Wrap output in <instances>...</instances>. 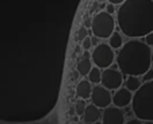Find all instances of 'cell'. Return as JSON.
I'll use <instances>...</instances> for the list:
<instances>
[{"label":"cell","instance_id":"obj_1","mask_svg":"<svg viewBox=\"0 0 153 124\" xmlns=\"http://www.w3.org/2000/svg\"><path fill=\"white\" fill-rule=\"evenodd\" d=\"M121 32L137 39L153 32V0H125L117 14Z\"/></svg>","mask_w":153,"mask_h":124},{"label":"cell","instance_id":"obj_13","mask_svg":"<svg viewBox=\"0 0 153 124\" xmlns=\"http://www.w3.org/2000/svg\"><path fill=\"white\" fill-rule=\"evenodd\" d=\"M141 80L137 76H127L126 80H125V88L129 89L131 93H134L140 87H141Z\"/></svg>","mask_w":153,"mask_h":124},{"label":"cell","instance_id":"obj_3","mask_svg":"<svg viewBox=\"0 0 153 124\" xmlns=\"http://www.w3.org/2000/svg\"><path fill=\"white\" fill-rule=\"evenodd\" d=\"M131 109L137 119L153 121V80L146 81L133 93Z\"/></svg>","mask_w":153,"mask_h":124},{"label":"cell","instance_id":"obj_10","mask_svg":"<svg viewBox=\"0 0 153 124\" xmlns=\"http://www.w3.org/2000/svg\"><path fill=\"white\" fill-rule=\"evenodd\" d=\"M83 119H84V123L85 124H92L94 121L100 120L102 119L100 108H98L96 105H94V104L87 105L85 109H84V113H83Z\"/></svg>","mask_w":153,"mask_h":124},{"label":"cell","instance_id":"obj_8","mask_svg":"<svg viewBox=\"0 0 153 124\" xmlns=\"http://www.w3.org/2000/svg\"><path fill=\"white\" fill-rule=\"evenodd\" d=\"M103 112H102V123L103 124H125L126 119H125V113L122 111V108L118 107H108L103 108Z\"/></svg>","mask_w":153,"mask_h":124},{"label":"cell","instance_id":"obj_12","mask_svg":"<svg viewBox=\"0 0 153 124\" xmlns=\"http://www.w3.org/2000/svg\"><path fill=\"white\" fill-rule=\"evenodd\" d=\"M92 66H94V64H92V61H91V58H90V53L85 51L83 54V58L79 61L76 69H77V73L80 76H87Z\"/></svg>","mask_w":153,"mask_h":124},{"label":"cell","instance_id":"obj_18","mask_svg":"<svg viewBox=\"0 0 153 124\" xmlns=\"http://www.w3.org/2000/svg\"><path fill=\"white\" fill-rule=\"evenodd\" d=\"M91 47H92V39H91L90 37L84 38V39L81 40V49H83L84 51H90Z\"/></svg>","mask_w":153,"mask_h":124},{"label":"cell","instance_id":"obj_6","mask_svg":"<svg viewBox=\"0 0 153 124\" xmlns=\"http://www.w3.org/2000/svg\"><path fill=\"white\" fill-rule=\"evenodd\" d=\"M123 84V74L118 68H106L102 70V78H100V85H103L106 89L108 90H115L122 87Z\"/></svg>","mask_w":153,"mask_h":124},{"label":"cell","instance_id":"obj_19","mask_svg":"<svg viewBox=\"0 0 153 124\" xmlns=\"http://www.w3.org/2000/svg\"><path fill=\"white\" fill-rule=\"evenodd\" d=\"M141 77H142V81H144V82L153 80V69L150 68V69H149V70H146V72H145L144 74L141 76Z\"/></svg>","mask_w":153,"mask_h":124},{"label":"cell","instance_id":"obj_16","mask_svg":"<svg viewBox=\"0 0 153 124\" xmlns=\"http://www.w3.org/2000/svg\"><path fill=\"white\" fill-rule=\"evenodd\" d=\"M85 107H87V104L84 103V101H81V100L80 101H76V104H75V112H76V115H77V116H83Z\"/></svg>","mask_w":153,"mask_h":124},{"label":"cell","instance_id":"obj_11","mask_svg":"<svg viewBox=\"0 0 153 124\" xmlns=\"http://www.w3.org/2000/svg\"><path fill=\"white\" fill-rule=\"evenodd\" d=\"M91 92H92V85L88 80H81L76 87V95L83 100H88L91 97Z\"/></svg>","mask_w":153,"mask_h":124},{"label":"cell","instance_id":"obj_2","mask_svg":"<svg viewBox=\"0 0 153 124\" xmlns=\"http://www.w3.org/2000/svg\"><path fill=\"white\" fill-rule=\"evenodd\" d=\"M115 61L123 76L141 77L152 68V47L138 38L130 39L122 45L118 55H115Z\"/></svg>","mask_w":153,"mask_h":124},{"label":"cell","instance_id":"obj_24","mask_svg":"<svg viewBox=\"0 0 153 124\" xmlns=\"http://www.w3.org/2000/svg\"><path fill=\"white\" fill-rule=\"evenodd\" d=\"M92 124H103V123H102V120H96V121H94Z\"/></svg>","mask_w":153,"mask_h":124},{"label":"cell","instance_id":"obj_21","mask_svg":"<svg viewBox=\"0 0 153 124\" xmlns=\"http://www.w3.org/2000/svg\"><path fill=\"white\" fill-rule=\"evenodd\" d=\"M106 12H108V14L113 15L114 12H115V6H114V4H111V3H108V4H107V7H106Z\"/></svg>","mask_w":153,"mask_h":124},{"label":"cell","instance_id":"obj_25","mask_svg":"<svg viewBox=\"0 0 153 124\" xmlns=\"http://www.w3.org/2000/svg\"><path fill=\"white\" fill-rule=\"evenodd\" d=\"M152 62H153V61H152Z\"/></svg>","mask_w":153,"mask_h":124},{"label":"cell","instance_id":"obj_23","mask_svg":"<svg viewBox=\"0 0 153 124\" xmlns=\"http://www.w3.org/2000/svg\"><path fill=\"white\" fill-rule=\"evenodd\" d=\"M107 1H108V3H111V4H114V6H117V4H119V6H121L125 0H107Z\"/></svg>","mask_w":153,"mask_h":124},{"label":"cell","instance_id":"obj_22","mask_svg":"<svg viewBox=\"0 0 153 124\" xmlns=\"http://www.w3.org/2000/svg\"><path fill=\"white\" fill-rule=\"evenodd\" d=\"M125 124H142V120H140V119H131V120L129 121H125Z\"/></svg>","mask_w":153,"mask_h":124},{"label":"cell","instance_id":"obj_14","mask_svg":"<svg viewBox=\"0 0 153 124\" xmlns=\"http://www.w3.org/2000/svg\"><path fill=\"white\" fill-rule=\"evenodd\" d=\"M108 45H110L111 49L114 50H119L123 45V39H122V35L121 32H115L114 31L113 34L108 37Z\"/></svg>","mask_w":153,"mask_h":124},{"label":"cell","instance_id":"obj_17","mask_svg":"<svg viewBox=\"0 0 153 124\" xmlns=\"http://www.w3.org/2000/svg\"><path fill=\"white\" fill-rule=\"evenodd\" d=\"M88 37V30L85 29V27H81V29L77 30V32H76V37L75 39L77 40V42H81V40L84 39V38Z\"/></svg>","mask_w":153,"mask_h":124},{"label":"cell","instance_id":"obj_5","mask_svg":"<svg viewBox=\"0 0 153 124\" xmlns=\"http://www.w3.org/2000/svg\"><path fill=\"white\" fill-rule=\"evenodd\" d=\"M91 61L99 69L110 68L115 61V53L114 49H111L108 43H99L91 53Z\"/></svg>","mask_w":153,"mask_h":124},{"label":"cell","instance_id":"obj_20","mask_svg":"<svg viewBox=\"0 0 153 124\" xmlns=\"http://www.w3.org/2000/svg\"><path fill=\"white\" fill-rule=\"evenodd\" d=\"M144 38H145V40H144L145 43H146L148 46L152 47L153 46V32H149V34H146Z\"/></svg>","mask_w":153,"mask_h":124},{"label":"cell","instance_id":"obj_15","mask_svg":"<svg viewBox=\"0 0 153 124\" xmlns=\"http://www.w3.org/2000/svg\"><path fill=\"white\" fill-rule=\"evenodd\" d=\"M87 77H88V81H90L91 84H100L102 69H99V68H96V66H92L91 70L88 72V74H87Z\"/></svg>","mask_w":153,"mask_h":124},{"label":"cell","instance_id":"obj_4","mask_svg":"<svg viewBox=\"0 0 153 124\" xmlns=\"http://www.w3.org/2000/svg\"><path fill=\"white\" fill-rule=\"evenodd\" d=\"M91 32L94 37L99 39H108L115 30V19L111 14L106 11H100L91 20Z\"/></svg>","mask_w":153,"mask_h":124},{"label":"cell","instance_id":"obj_9","mask_svg":"<svg viewBox=\"0 0 153 124\" xmlns=\"http://www.w3.org/2000/svg\"><path fill=\"white\" fill-rule=\"evenodd\" d=\"M131 97H133V93L130 92L126 88H118L115 89V93L113 95V103L115 107L118 108H125L131 103Z\"/></svg>","mask_w":153,"mask_h":124},{"label":"cell","instance_id":"obj_7","mask_svg":"<svg viewBox=\"0 0 153 124\" xmlns=\"http://www.w3.org/2000/svg\"><path fill=\"white\" fill-rule=\"evenodd\" d=\"M90 98H91L94 105H96L98 108L103 109V108L111 105L113 95H111V90L106 89L103 85L96 84V87H92V92H91Z\"/></svg>","mask_w":153,"mask_h":124}]
</instances>
